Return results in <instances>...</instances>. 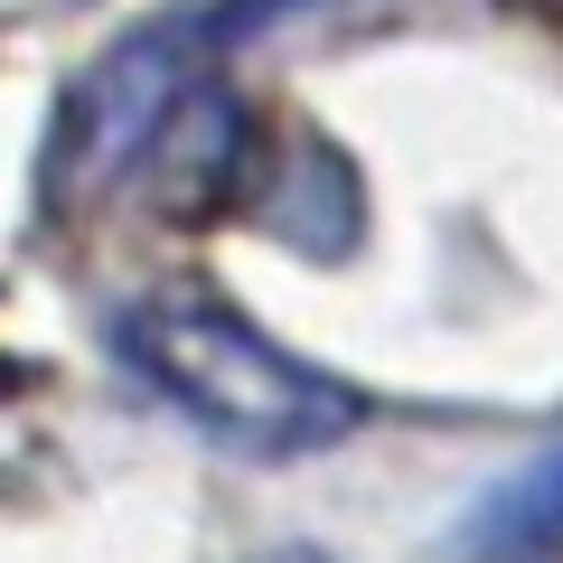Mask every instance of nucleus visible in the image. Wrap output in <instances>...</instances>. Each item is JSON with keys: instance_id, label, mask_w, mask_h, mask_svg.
<instances>
[{"instance_id": "obj_1", "label": "nucleus", "mask_w": 563, "mask_h": 563, "mask_svg": "<svg viewBox=\"0 0 563 563\" xmlns=\"http://www.w3.org/2000/svg\"><path fill=\"white\" fill-rule=\"evenodd\" d=\"M113 347L188 432H207L235 461H310L366 422V395L347 376L310 366L301 347H282L273 329H254L235 301L198 291V282L122 301Z\"/></svg>"}, {"instance_id": "obj_2", "label": "nucleus", "mask_w": 563, "mask_h": 563, "mask_svg": "<svg viewBox=\"0 0 563 563\" xmlns=\"http://www.w3.org/2000/svg\"><path fill=\"white\" fill-rule=\"evenodd\" d=\"M470 554L479 563H526V554H563V451L526 461L507 488H488L470 517Z\"/></svg>"}, {"instance_id": "obj_3", "label": "nucleus", "mask_w": 563, "mask_h": 563, "mask_svg": "<svg viewBox=\"0 0 563 563\" xmlns=\"http://www.w3.org/2000/svg\"><path fill=\"white\" fill-rule=\"evenodd\" d=\"M0 395H20V366H10V357H0Z\"/></svg>"}, {"instance_id": "obj_4", "label": "nucleus", "mask_w": 563, "mask_h": 563, "mask_svg": "<svg viewBox=\"0 0 563 563\" xmlns=\"http://www.w3.org/2000/svg\"><path fill=\"white\" fill-rule=\"evenodd\" d=\"M273 563H329V554H273Z\"/></svg>"}]
</instances>
